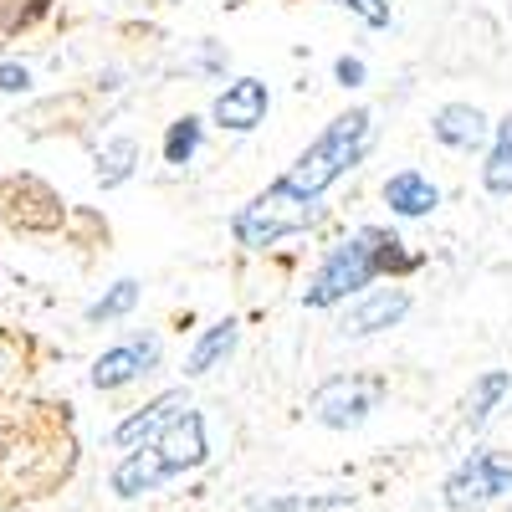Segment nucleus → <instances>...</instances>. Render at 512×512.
Returning <instances> with one entry per match:
<instances>
[{"mask_svg": "<svg viewBox=\"0 0 512 512\" xmlns=\"http://www.w3.org/2000/svg\"><path fill=\"white\" fill-rule=\"evenodd\" d=\"M410 267H415V256L405 251L400 236H390L384 226H364L349 241H338L318 262L313 282L303 287V303L308 308H333V303H344V297L364 292L369 282H379L384 272H410Z\"/></svg>", "mask_w": 512, "mask_h": 512, "instance_id": "obj_1", "label": "nucleus"}, {"mask_svg": "<svg viewBox=\"0 0 512 512\" xmlns=\"http://www.w3.org/2000/svg\"><path fill=\"white\" fill-rule=\"evenodd\" d=\"M369 139H374V118H369V108L338 113V118L323 128V134L292 159V169L282 175V185H287L292 195H303V200H323V195H328V190H333V185L364 159Z\"/></svg>", "mask_w": 512, "mask_h": 512, "instance_id": "obj_2", "label": "nucleus"}, {"mask_svg": "<svg viewBox=\"0 0 512 512\" xmlns=\"http://www.w3.org/2000/svg\"><path fill=\"white\" fill-rule=\"evenodd\" d=\"M318 221V200H303V195H292L282 180L272 190H262L251 205L236 210V221H231V236L251 251H267L277 246L282 236H297V231H308Z\"/></svg>", "mask_w": 512, "mask_h": 512, "instance_id": "obj_3", "label": "nucleus"}, {"mask_svg": "<svg viewBox=\"0 0 512 512\" xmlns=\"http://www.w3.org/2000/svg\"><path fill=\"white\" fill-rule=\"evenodd\" d=\"M441 492H446L451 512H477V507H487V502L512 492V466L502 456H492V451H477V456H466L456 472L446 477Z\"/></svg>", "mask_w": 512, "mask_h": 512, "instance_id": "obj_4", "label": "nucleus"}, {"mask_svg": "<svg viewBox=\"0 0 512 512\" xmlns=\"http://www.w3.org/2000/svg\"><path fill=\"white\" fill-rule=\"evenodd\" d=\"M379 405V384L374 379H349L338 374L313 395V420L328 425V431H349V425H364L369 410Z\"/></svg>", "mask_w": 512, "mask_h": 512, "instance_id": "obj_5", "label": "nucleus"}, {"mask_svg": "<svg viewBox=\"0 0 512 512\" xmlns=\"http://www.w3.org/2000/svg\"><path fill=\"white\" fill-rule=\"evenodd\" d=\"M144 446H154L159 461H164L175 477H180V472H195V466H205V456H210V446H205V415L190 410V405H180L175 415L159 425V436L144 441Z\"/></svg>", "mask_w": 512, "mask_h": 512, "instance_id": "obj_6", "label": "nucleus"}, {"mask_svg": "<svg viewBox=\"0 0 512 512\" xmlns=\"http://www.w3.org/2000/svg\"><path fill=\"white\" fill-rule=\"evenodd\" d=\"M267 82L262 77H236L226 82V88L216 93V103H210V118H216L221 128H231V134H251L256 123L267 118Z\"/></svg>", "mask_w": 512, "mask_h": 512, "instance_id": "obj_7", "label": "nucleus"}, {"mask_svg": "<svg viewBox=\"0 0 512 512\" xmlns=\"http://www.w3.org/2000/svg\"><path fill=\"white\" fill-rule=\"evenodd\" d=\"M159 364V338L144 333V338H128V344L98 354L93 364V390H123V384H134L139 374H149Z\"/></svg>", "mask_w": 512, "mask_h": 512, "instance_id": "obj_8", "label": "nucleus"}, {"mask_svg": "<svg viewBox=\"0 0 512 512\" xmlns=\"http://www.w3.org/2000/svg\"><path fill=\"white\" fill-rule=\"evenodd\" d=\"M405 313H410V292L405 287H374V292H364L359 303L344 313L338 333H344V338H369V333L395 328Z\"/></svg>", "mask_w": 512, "mask_h": 512, "instance_id": "obj_9", "label": "nucleus"}, {"mask_svg": "<svg viewBox=\"0 0 512 512\" xmlns=\"http://www.w3.org/2000/svg\"><path fill=\"white\" fill-rule=\"evenodd\" d=\"M431 134H436V144H446V149L472 154V149H482V144L492 139V123H487V113L472 108V103H446V108H436V118H431Z\"/></svg>", "mask_w": 512, "mask_h": 512, "instance_id": "obj_10", "label": "nucleus"}, {"mask_svg": "<svg viewBox=\"0 0 512 512\" xmlns=\"http://www.w3.org/2000/svg\"><path fill=\"white\" fill-rule=\"evenodd\" d=\"M384 205L395 210V216L405 221H420V216H431V210L441 205V190L420 175V169H400V175L384 180Z\"/></svg>", "mask_w": 512, "mask_h": 512, "instance_id": "obj_11", "label": "nucleus"}, {"mask_svg": "<svg viewBox=\"0 0 512 512\" xmlns=\"http://www.w3.org/2000/svg\"><path fill=\"white\" fill-rule=\"evenodd\" d=\"M169 477H175V472H169V466L159 461L154 446H134V451H128V456L113 466V492H118V497H139V492L164 487Z\"/></svg>", "mask_w": 512, "mask_h": 512, "instance_id": "obj_12", "label": "nucleus"}, {"mask_svg": "<svg viewBox=\"0 0 512 512\" xmlns=\"http://www.w3.org/2000/svg\"><path fill=\"white\" fill-rule=\"evenodd\" d=\"M185 405V390H164L159 400H149L139 415H128L123 425H118V431H113V446H123V451H134V446H144V441H154L159 436V425L169 420V415H175Z\"/></svg>", "mask_w": 512, "mask_h": 512, "instance_id": "obj_13", "label": "nucleus"}, {"mask_svg": "<svg viewBox=\"0 0 512 512\" xmlns=\"http://www.w3.org/2000/svg\"><path fill=\"white\" fill-rule=\"evenodd\" d=\"M507 395H512V374H507V369H487V374H477V379H472V390H466V400H461L466 425H472V431H482V425L502 410Z\"/></svg>", "mask_w": 512, "mask_h": 512, "instance_id": "obj_14", "label": "nucleus"}, {"mask_svg": "<svg viewBox=\"0 0 512 512\" xmlns=\"http://www.w3.org/2000/svg\"><path fill=\"white\" fill-rule=\"evenodd\" d=\"M236 338H241V323L236 318H221V323H210L200 338H195V349H190V359H185V374L195 379V374H210L231 349H236Z\"/></svg>", "mask_w": 512, "mask_h": 512, "instance_id": "obj_15", "label": "nucleus"}, {"mask_svg": "<svg viewBox=\"0 0 512 512\" xmlns=\"http://www.w3.org/2000/svg\"><path fill=\"white\" fill-rule=\"evenodd\" d=\"M482 185H487V195H497V200L512 195V118L497 123V139H492L487 164H482Z\"/></svg>", "mask_w": 512, "mask_h": 512, "instance_id": "obj_16", "label": "nucleus"}, {"mask_svg": "<svg viewBox=\"0 0 512 512\" xmlns=\"http://www.w3.org/2000/svg\"><path fill=\"white\" fill-rule=\"evenodd\" d=\"M134 164H139V144L134 139H113L98 149V185L103 190H118L128 175H134Z\"/></svg>", "mask_w": 512, "mask_h": 512, "instance_id": "obj_17", "label": "nucleus"}, {"mask_svg": "<svg viewBox=\"0 0 512 512\" xmlns=\"http://www.w3.org/2000/svg\"><path fill=\"white\" fill-rule=\"evenodd\" d=\"M139 308V282L134 277H123V282H113L98 303L88 308V323H113V318H123V313H134Z\"/></svg>", "mask_w": 512, "mask_h": 512, "instance_id": "obj_18", "label": "nucleus"}, {"mask_svg": "<svg viewBox=\"0 0 512 512\" xmlns=\"http://www.w3.org/2000/svg\"><path fill=\"white\" fill-rule=\"evenodd\" d=\"M200 149V118H175L169 123V134H164V164H190Z\"/></svg>", "mask_w": 512, "mask_h": 512, "instance_id": "obj_19", "label": "nucleus"}, {"mask_svg": "<svg viewBox=\"0 0 512 512\" xmlns=\"http://www.w3.org/2000/svg\"><path fill=\"white\" fill-rule=\"evenodd\" d=\"M349 507V492H328V497H256L251 512H333Z\"/></svg>", "mask_w": 512, "mask_h": 512, "instance_id": "obj_20", "label": "nucleus"}, {"mask_svg": "<svg viewBox=\"0 0 512 512\" xmlns=\"http://www.w3.org/2000/svg\"><path fill=\"white\" fill-rule=\"evenodd\" d=\"M338 6H344V11H354L364 26H390V6H384V0H338Z\"/></svg>", "mask_w": 512, "mask_h": 512, "instance_id": "obj_21", "label": "nucleus"}, {"mask_svg": "<svg viewBox=\"0 0 512 512\" xmlns=\"http://www.w3.org/2000/svg\"><path fill=\"white\" fill-rule=\"evenodd\" d=\"M26 88H31V72L26 67H16V62L0 67V93H26Z\"/></svg>", "mask_w": 512, "mask_h": 512, "instance_id": "obj_22", "label": "nucleus"}, {"mask_svg": "<svg viewBox=\"0 0 512 512\" xmlns=\"http://www.w3.org/2000/svg\"><path fill=\"white\" fill-rule=\"evenodd\" d=\"M333 77L344 82V88H359V82H364V62L359 57H338L333 62Z\"/></svg>", "mask_w": 512, "mask_h": 512, "instance_id": "obj_23", "label": "nucleus"}]
</instances>
